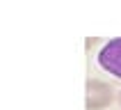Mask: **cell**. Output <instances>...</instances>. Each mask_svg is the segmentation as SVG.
<instances>
[{"instance_id":"2","label":"cell","mask_w":121,"mask_h":110,"mask_svg":"<svg viewBox=\"0 0 121 110\" xmlns=\"http://www.w3.org/2000/svg\"><path fill=\"white\" fill-rule=\"evenodd\" d=\"M98 64L114 78H121V37L108 41L98 53Z\"/></svg>"},{"instance_id":"3","label":"cell","mask_w":121,"mask_h":110,"mask_svg":"<svg viewBox=\"0 0 121 110\" xmlns=\"http://www.w3.org/2000/svg\"><path fill=\"white\" fill-rule=\"evenodd\" d=\"M117 101H119V105H121V92H119V94H117Z\"/></svg>"},{"instance_id":"1","label":"cell","mask_w":121,"mask_h":110,"mask_svg":"<svg viewBox=\"0 0 121 110\" xmlns=\"http://www.w3.org/2000/svg\"><path fill=\"white\" fill-rule=\"evenodd\" d=\"M114 101V89L98 78L87 80V110H103Z\"/></svg>"}]
</instances>
